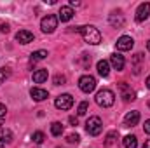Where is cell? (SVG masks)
Wrapping results in <instances>:
<instances>
[{
    "instance_id": "cell-1",
    "label": "cell",
    "mask_w": 150,
    "mask_h": 148,
    "mask_svg": "<svg viewBox=\"0 0 150 148\" xmlns=\"http://www.w3.org/2000/svg\"><path fill=\"white\" fill-rule=\"evenodd\" d=\"M79 32H80V35L84 38V42H87V44H91V45H98V44L101 42V33H100V30L94 28V26H91V25L80 26Z\"/></svg>"
},
{
    "instance_id": "cell-2",
    "label": "cell",
    "mask_w": 150,
    "mask_h": 148,
    "mask_svg": "<svg viewBox=\"0 0 150 148\" xmlns=\"http://www.w3.org/2000/svg\"><path fill=\"white\" fill-rule=\"evenodd\" d=\"M96 103H98V106H101V108H110L113 103H115V94H113L110 89H101V91H98V94H96Z\"/></svg>"
},
{
    "instance_id": "cell-3",
    "label": "cell",
    "mask_w": 150,
    "mask_h": 148,
    "mask_svg": "<svg viewBox=\"0 0 150 148\" xmlns=\"http://www.w3.org/2000/svg\"><path fill=\"white\" fill-rule=\"evenodd\" d=\"M101 129H103V122H101L100 117H89V118H87V122H86V131H87V134H91V136H100Z\"/></svg>"
},
{
    "instance_id": "cell-4",
    "label": "cell",
    "mask_w": 150,
    "mask_h": 148,
    "mask_svg": "<svg viewBox=\"0 0 150 148\" xmlns=\"http://www.w3.org/2000/svg\"><path fill=\"white\" fill-rule=\"evenodd\" d=\"M40 28L44 33H52L56 28H58V16L54 14H47L45 18H42L40 21Z\"/></svg>"
},
{
    "instance_id": "cell-5",
    "label": "cell",
    "mask_w": 150,
    "mask_h": 148,
    "mask_svg": "<svg viewBox=\"0 0 150 148\" xmlns=\"http://www.w3.org/2000/svg\"><path fill=\"white\" fill-rule=\"evenodd\" d=\"M79 87H80L82 92L89 94V92H93V91L96 89V78H94L93 75H82V77L79 78Z\"/></svg>"
},
{
    "instance_id": "cell-6",
    "label": "cell",
    "mask_w": 150,
    "mask_h": 148,
    "mask_svg": "<svg viewBox=\"0 0 150 148\" xmlns=\"http://www.w3.org/2000/svg\"><path fill=\"white\" fill-rule=\"evenodd\" d=\"M54 106L58 108V110H70L72 106H74V98H72V94H61V96H58L56 98V101H54Z\"/></svg>"
},
{
    "instance_id": "cell-7",
    "label": "cell",
    "mask_w": 150,
    "mask_h": 148,
    "mask_svg": "<svg viewBox=\"0 0 150 148\" xmlns=\"http://www.w3.org/2000/svg\"><path fill=\"white\" fill-rule=\"evenodd\" d=\"M119 91H120V98H122L126 103H129V101H134V99H136L134 91H133L126 82H120V84H119Z\"/></svg>"
},
{
    "instance_id": "cell-8",
    "label": "cell",
    "mask_w": 150,
    "mask_h": 148,
    "mask_svg": "<svg viewBox=\"0 0 150 148\" xmlns=\"http://www.w3.org/2000/svg\"><path fill=\"white\" fill-rule=\"evenodd\" d=\"M150 16V2H145V4H140V7L136 9V21L138 23H143L147 18Z\"/></svg>"
},
{
    "instance_id": "cell-9",
    "label": "cell",
    "mask_w": 150,
    "mask_h": 148,
    "mask_svg": "<svg viewBox=\"0 0 150 148\" xmlns=\"http://www.w3.org/2000/svg\"><path fill=\"white\" fill-rule=\"evenodd\" d=\"M115 45H117L119 51H131L133 45H134V40L129 37V35H122V37L115 42Z\"/></svg>"
},
{
    "instance_id": "cell-10",
    "label": "cell",
    "mask_w": 150,
    "mask_h": 148,
    "mask_svg": "<svg viewBox=\"0 0 150 148\" xmlns=\"http://www.w3.org/2000/svg\"><path fill=\"white\" fill-rule=\"evenodd\" d=\"M72 18H74V9H72L70 5H65V7L59 9V12H58V21H61V23H68Z\"/></svg>"
},
{
    "instance_id": "cell-11",
    "label": "cell",
    "mask_w": 150,
    "mask_h": 148,
    "mask_svg": "<svg viewBox=\"0 0 150 148\" xmlns=\"http://www.w3.org/2000/svg\"><path fill=\"white\" fill-rule=\"evenodd\" d=\"M140 122V111H129L126 117H124V125L126 127H133V125H136Z\"/></svg>"
},
{
    "instance_id": "cell-12",
    "label": "cell",
    "mask_w": 150,
    "mask_h": 148,
    "mask_svg": "<svg viewBox=\"0 0 150 148\" xmlns=\"http://www.w3.org/2000/svg\"><path fill=\"white\" fill-rule=\"evenodd\" d=\"M110 63H112V66L115 68V70H117V72H120V70H124L126 59H124V56H120V54L113 52L112 56H110Z\"/></svg>"
},
{
    "instance_id": "cell-13",
    "label": "cell",
    "mask_w": 150,
    "mask_h": 148,
    "mask_svg": "<svg viewBox=\"0 0 150 148\" xmlns=\"http://www.w3.org/2000/svg\"><path fill=\"white\" fill-rule=\"evenodd\" d=\"M33 33L32 32H28V30H19L18 33H16V40L19 42V44H30V42H33Z\"/></svg>"
},
{
    "instance_id": "cell-14",
    "label": "cell",
    "mask_w": 150,
    "mask_h": 148,
    "mask_svg": "<svg viewBox=\"0 0 150 148\" xmlns=\"http://www.w3.org/2000/svg\"><path fill=\"white\" fill-rule=\"evenodd\" d=\"M108 23L112 25L113 28H122L124 26V16L120 12H112L108 18Z\"/></svg>"
},
{
    "instance_id": "cell-15",
    "label": "cell",
    "mask_w": 150,
    "mask_h": 148,
    "mask_svg": "<svg viewBox=\"0 0 150 148\" xmlns=\"http://www.w3.org/2000/svg\"><path fill=\"white\" fill-rule=\"evenodd\" d=\"M30 96L35 99V101H44V99H47L49 98V92L45 91V89H40V87H33L32 91H30Z\"/></svg>"
},
{
    "instance_id": "cell-16",
    "label": "cell",
    "mask_w": 150,
    "mask_h": 148,
    "mask_svg": "<svg viewBox=\"0 0 150 148\" xmlns=\"http://www.w3.org/2000/svg\"><path fill=\"white\" fill-rule=\"evenodd\" d=\"M96 68H98V73L101 75V77H108V73H110V63H108V61H105V59L98 61Z\"/></svg>"
},
{
    "instance_id": "cell-17",
    "label": "cell",
    "mask_w": 150,
    "mask_h": 148,
    "mask_svg": "<svg viewBox=\"0 0 150 148\" xmlns=\"http://www.w3.org/2000/svg\"><path fill=\"white\" fill-rule=\"evenodd\" d=\"M47 70L45 68H40V70H37V72H33V82L35 84H44L45 80H47Z\"/></svg>"
},
{
    "instance_id": "cell-18",
    "label": "cell",
    "mask_w": 150,
    "mask_h": 148,
    "mask_svg": "<svg viewBox=\"0 0 150 148\" xmlns=\"http://www.w3.org/2000/svg\"><path fill=\"white\" fill-rule=\"evenodd\" d=\"M47 58V51H35V52H32L30 54V61L32 63H37V61H42V59H45Z\"/></svg>"
},
{
    "instance_id": "cell-19",
    "label": "cell",
    "mask_w": 150,
    "mask_h": 148,
    "mask_svg": "<svg viewBox=\"0 0 150 148\" xmlns=\"http://www.w3.org/2000/svg\"><path fill=\"white\" fill-rule=\"evenodd\" d=\"M122 143H124V147L126 148H136L138 147V140H136V136H133V134L126 136V138L122 140Z\"/></svg>"
},
{
    "instance_id": "cell-20",
    "label": "cell",
    "mask_w": 150,
    "mask_h": 148,
    "mask_svg": "<svg viewBox=\"0 0 150 148\" xmlns=\"http://www.w3.org/2000/svg\"><path fill=\"white\" fill-rule=\"evenodd\" d=\"M133 61H134V73L138 75V73H140V70H142V61H143V54H142V52H136V54L133 56Z\"/></svg>"
},
{
    "instance_id": "cell-21",
    "label": "cell",
    "mask_w": 150,
    "mask_h": 148,
    "mask_svg": "<svg viewBox=\"0 0 150 148\" xmlns=\"http://www.w3.org/2000/svg\"><path fill=\"white\" fill-rule=\"evenodd\" d=\"M51 134L52 136H61L63 134V124L61 122H52L51 124Z\"/></svg>"
},
{
    "instance_id": "cell-22",
    "label": "cell",
    "mask_w": 150,
    "mask_h": 148,
    "mask_svg": "<svg viewBox=\"0 0 150 148\" xmlns=\"http://www.w3.org/2000/svg\"><path fill=\"white\" fill-rule=\"evenodd\" d=\"M79 63H80V66H82V68H86V70H87V68H89V65H91V56H89V54H86V52H84V54H80Z\"/></svg>"
},
{
    "instance_id": "cell-23",
    "label": "cell",
    "mask_w": 150,
    "mask_h": 148,
    "mask_svg": "<svg viewBox=\"0 0 150 148\" xmlns=\"http://www.w3.org/2000/svg\"><path fill=\"white\" fill-rule=\"evenodd\" d=\"M32 140H33V143L42 145V143H44V140H45V134H44L42 131H35V132L32 134Z\"/></svg>"
},
{
    "instance_id": "cell-24",
    "label": "cell",
    "mask_w": 150,
    "mask_h": 148,
    "mask_svg": "<svg viewBox=\"0 0 150 148\" xmlns=\"http://www.w3.org/2000/svg\"><path fill=\"white\" fill-rule=\"evenodd\" d=\"M0 138L4 140V143H11L12 141V132L9 129H0Z\"/></svg>"
},
{
    "instance_id": "cell-25",
    "label": "cell",
    "mask_w": 150,
    "mask_h": 148,
    "mask_svg": "<svg viewBox=\"0 0 150 148\" xmlns=\"http://www.w3.org/2000/svg\"><path fill=\"white\" fill-rule=\"evenodd\" d=\"M117 138H119V132H117V131H112V132H108V134H107L105 143H107V145H113V143L117 141Z\"/></svg>"
},
{
    "instance_id": "cell-26",
    "label": "cell",
    "mask_w": 150,
    "mask_h": 148,
    "mask_svg": "<svg viewBox=\"0 0 150 148\" xmlns=\"http://www.w3.org/2000/svg\"><path fill=\"white\" fill-rule=\"evenodd\" d=\"M87 108H89V105H87V101H82V103L79 105V108H77V115H79V117H82V115H86V113H87Z\"/></svg>"
},
{
    "instance_id": "cell-27",
    "label": "cell",
    "mask_w": 150,
    "mask_h": 148,
    "mask_svg": "<svg viewBox=\"0 0 150 148\" xmlns=\"http://www.w3.org/2000/svg\"><path fill=\"white\" fill-rule=\"evenodd\" d=\"M67 141L68 143H72V145H77L79 141H80V136L75 132V134H68V138H67Z\"/></svg>"
},
{
    "instance_id": "cell-28",
    "label": "cell",
    "mask_w": 150,
    "mask_h": 148,
    "mask_svg": "<svg viewBox=\"0 0 150 148\" xmlns=\"http://www.w3.org/2000/svg\"><path fill=\"white\" fill-rule=\"evenodd\" d=\"M9 73H11V70H9V68H2V70H0V85H2V84H4V80L9 77Z\"/></svg>"
},
{
    "instance_id": "cell-29",
    "label": "cell",
    "mask_w": 150,
    "mask_h": 148,
    "mask_svg": "<svg viewBox=\"0 0 150 148\" xmlns=\"http://www.w3.org/2000/svg\"><path fill=\"white\" fill-rule=\"evenodd\" d=\"M52 82H54V85H63L67 82V78H65V75H56Z\"/></svg>"
},
{
    "instance_id": "cell-30",
    "label": "cell",
    "mask_w": 150,
    "mask_h": 148,
    "mask_svg": "<svg viewBox=\"0 0 150 148\" xmlns=\"http://www.w3.org/2000/svg\"><path fill=\"white\" fill-rule=\"evenodd\" d=\"M5 113H7L5 105H2V103H0V118H4V117H5Z\"/></svg>"
},
{
    "instance_id": "cell-31",
    "label": "cell",
    "mask_w": 150,
    "mask_h": 148,
    "mask_svg": "<svg viewBox=\"0 0 150 148\" xmlns=\"http://www.w3.org/2000/svg\"><path fill=\"white\" fill-rule=\"evenodd\" d=\"M143 131H145L147 134H150V118H149V120H145V125H143Z\"/></svg>"
},
{
    "instance_id": "cell-32",
    "label": "cell",
    "mask_w": 150,
    "mask_h": 148,
    "mask_svg": "<svg viewBox=\"0 0 150 148\" xmlns=\"http://www.w3.org/2000/svg\"><path fill=\"white\" fill-rule=\"evenodd\" d=\"M0 32H2V33H9V25H5V23L0 25Z\"/></svg>"
},
{
    "instance_id": "cell-33",
    "label": "cell",
    "mask_w": 150,
    "mask_h": 148,
    "mask_svg": "<svg viewBox=\"0 0 150 148\" xmlns=\"http://www.w3.org/2000/svg\"><path fill=\"white\" fill-rule=\"evenodd\" d=\"M68 122H70L72 125H77V124H79V120H77V117H70V118H68Z\"/></svg>"
},
{
    "instance_id": "cell-34",
    "label": "cell",
    "mask_w": 150,
    "mask_h": 148,
    "mask_svg": "<svg viewBox=\"0 0 150 148\" xmlns=\"http://www.w3.org/2000/svg\"><path fill=\"white\" fill-rule=\"evenodd\" d=\"M80 5V2H77V0H70V7H79Z\"/></svg>"
},
{
    "instance_id": "cell-35",
    "label": "cell",
    "mask_w": 150,
    "mask_h": 148,
    "mask_svg": "<svg viewBox=\"0 0 150 148\" xmlns=\"http://www.w3.org/2000/svg\"><path fill=\"white\" fill-rule=\"evenodd\" d=\"M143 148H150V140H147V141H145V145H143Z\"/></svg>"
},
{
    "instance_id": "cell-36",
    "label": "cell",
    "mask_w": 150,
    "mask_h": 148,
    "mask_svg": "<svg viewBox=\"0 0 150 148\" xmlns=\"http://www.w3.org/2000/svg\"><path fill=\"white\" fill-rule=\"evenodd\" d=\"M0 148H5V143H4V140L0 138Z\"/></svg>"
},
{
    "instance_id": "cell-37",
    "label": "cell",
    "mask_w": 150,
    "mask_h": 148,
    "mask_svg": "<svg viewBox=\"0 0 150 148\" xmlns=\"http://www.w3.org/2000/svg\"><path fill=\"white\" fill-rule=\"evenodd\" d=\"M147 87L150 89V75H149V78H147Z\"/></svg>"
},
{
    "instance_id": "cell-38",
    "label": "cell",
    "mask_w": 150,
    "mask_h": 148,
    "mask_svg": "<svg viewBox=\"0 0 150 148\" xmlns=\"http://www.w3.org/2000/svg\"><path fill=\"white\" fill-rule=\"evenodd\" d=\"M147 49H149V51H150V40H149V42H147Z\"/></svg>"
},
{
    "instance_id": "cell-39",
    "label": "cell",
    "mask_w": 150,
    "mask_h": 148,
    "mask_svg": "<svg viewBox=\"0 0 150 148\" xmlns=\"http://www.w3.org/2000/svg\"><path fill=\"white\" fill-rule=\"evenodd\" d=\"M149 108H150V99H149Z\"/></svg>"
}]
</instances>
